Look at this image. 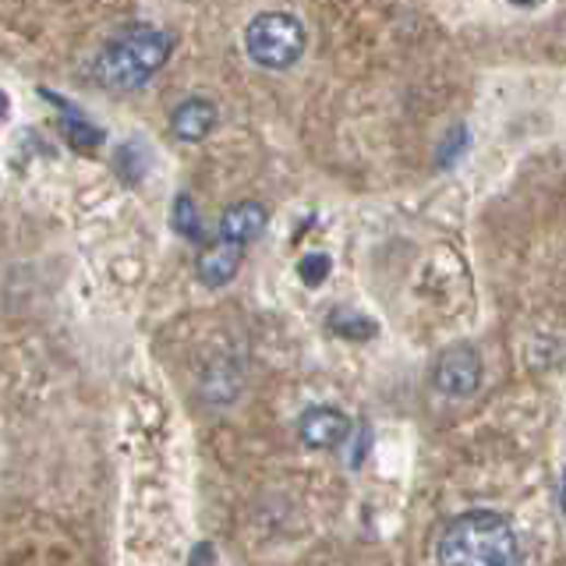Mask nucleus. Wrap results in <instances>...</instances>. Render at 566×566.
Here are the masks:
<instances>
[{
  "label": "nucleus",
  "instance_id": "nucleus-1",
  "mask_svg": "<svg viewBox=\"0 0 566 566\" xmlns=\"http://www.w3.org/2000/svg\"><path fill=\"white\" fill-rule=\"evenodd\" d=\"M439 566H520V539L496 510H464L450 517L436 539Z\"/></svg>",
  "mask_w": 566,
  "mask_h": 566
},
{
  "label": "nucleus",
  "instance_id": "nucleus-2",
  "mask_svg": "<svg viewBox=\"0 0 566 566\" xmlns=\"http://www.w3.org/2000/svg\"><path fill=\"white\" fill-rule=\"evenodd\" d=\"M174 39L156 25H128L121 36H114L107 47L96 54L93 74L103 89L131 93L142 89L153 74L167 64Z\"/></svg>",
  "mask_w": 566,
  "mask_h": 566
},
{
  "label": "nucleus",
  "instance_id": "nucleus-3",
  "mask_svg": "<svg viewBox=\"0 0 566 566\" xmlns=\"http://www.w3.org/2000/svg\"><path fill=\"white\" fill-rule=\"evenodd\" d=\"M305 47H308L305 25L287 11H262L245 28V50L259 68L287 71L291 64L302 61Z\"/></svg>",
  "mask_w": 566,
  "mask_h": 566
},
{
  "label": "nucleus",
  "instance_id": "nucleus-4",
  "mask_svg": "<svg viewBox=\"0 0 566 566\" xmlns=\"http://www.w3.org/2000/svg\"><path fill=\"white\" fill-rule=\"evenodd\" d=\"M482 376H485L482 354L471 344L443 347L436 362H432V386L450 400H464L471 393H479Z\"/></svg>",
  "mask_w": 566,
  "mask_h": 566
},
{
  "label": "nucleus",
  "instance_id": "nucleus-5",
  "mask_svg": "<svg viewBox=\"0 0 566 566\" xmlns=\"http://www.w3.org/2000/svg\"><path fill=\"white\" fill-rule=\"evenodd\" d=\"M297 439H302L308 450H337V446H344L351 439V418L330 404L308 408L302 418H297Z\"/></svg>",
  "mask_w": 566,
  "mask_h": 566
},
{
  "label": "nucleus",
  "instance_id": "nucleus-6",
  "mask_svg": "<svg viewBox=\"0 0 566 566\" xmlns=\"http://www.w3.org/2000/svg\"><path fill=\"white\" fill-rule=\"evenodd\" d=\"M266 223H270V213H266L262 202H237L231 205L227 213L220 216V241H231V245H251L259 241Z\"/></svg>",
  "mask_w": 566,
  "mask_h": 566
},
{
  "label": "nucleus",
  "instance_id": "nucleus-7",
  "mask_svg": "<svg viewBox=\"0 0 566 566\" xmlns=\"http://www.w3.org/2000/svg\"><path fill=\"white\" fill-rule=\"evenodd\" d=\"M241 259H245V248H241V245L213 241V245L199 256L196 273H199V280H202L210 291H220V287H227V283L237 276V270H241Z\"/></svg>",
  "mask_w": 566,
  "mask_h": 566
},
{
  "label": "nucleus",
  "instance_id": "nucleus-8",
  "mask_svg": "<svg viewBox=\"0 0 566 566\" xmlns=\"http://www.w3.org/2000/svg\"><path fill=\"white\" fill-rule=\"evenodd\" d=\"M216 128V103L191 96L185 103H177L170 114V131L181 142H202Z\"/></svg>",
  "mask_w": 566,
  "mask_h": 566
},
{
  "label": "nucleus",
  "instance_id": "nucleus-9",
  "mask_svg": "<svg viewBox=\"0 0 566 566\" xmlns=\"http://www.w3.org/2000/svg\"><path fill=\"white\" fill-rule=\"evenodd\" d=\"M43 96H47L50 103H57V110H61V131H64V139L79 149V153H93V149L103 142V131L89 121V117L79 110V107H71V103L64 96H54L43 89Z\"/></svg>",
  "mask_w": 566,
  "mask_h": 566
},
{
  "label": "nucleus",
  "instance_id": "nucleus-10",
  "mask_svg": "<svg viewBox=\"0 0 566 566\" xmlns=\"http://www.w3.org/2000/svg\"><path fill=\"white\" fill-rule=\"evenodd\" d=\"M241 390V372H237L231 362H216L205 368L202 376V397L210 400L213 408H227L231 400Z\"/></svg>",
  "mask_w": 566,
  "mask_h": 566
},
{
  "label": "nucleus",
  "instance_id": "nucleus-11",
  "mask_svg": "<svg viewBox=\"0 0 566 566\" xmlns=\"http://www.w3.org/2000/svg\"><path fill=\"white\" fill-rule=\"evenodd\" d=\"M170 227L185 237V241H202L205 231H202V216H199V205L191 196H177L174 199V210H170Z\"/></svg>",
  "mask_w": 566,
  "mask_h": 566
},
{
  "label": "nucleus",
  "instance_id": "nucleus-12",
  "mask_svg": "<svg viewBox=\"0 0 566 566\" xmlns=\"http://www.w3.org/2000/svg\"><path fill=\"white\" fill-rule=\"evenodd\" d=\"M333 333L344 340H372L376 337V322L365 316H333Z\"/></svg>",
  "mask_w": 566,
  "mask_h": 566
},
{
  "label": "nucleus",
  "instance_id": "nucleus-13",
  "mask_svg": "<svg viewBox=\"0 0 566 566\" xmlns=\"http://www.w3.org/2000/svg\"><path fill=\"white\" fill-rule=\"evenodd\" d=\"M330 270H333V262H330V256H305L302 262H297V276H302V283L305 287H319V283L330 276Z\"/></svg>",
  "mask_w": 566,
  "mask_h": 566
},
{
  "label": "nucleus",
  "instance_id": "nucleus-14",
  "mask_svg": "<svg viewBox=\"0 0 566 566\" xmlns=\"http://www.w3.org/2000/svg\"><path fill=\"white\" fill-rule=\"evenodd\" d=\"M464 139H468V135H464V128H453V131H450V139H446V145L439 149V156H436V160H439V167H450L453 156H457V153H464Z\"/></svg>",
  "mask_w": 566,
  "mask_h": 566
},
{
  "label": "nucleus",
  "instance_id": "nucleus-15",
  "mask_svg": "<svg viewBox=\"0 0 566 566\" xmlns=\"http://www.w3.org/2000/svg\"><path fill=\"white\" fill-rule=\"evenodd\" d=\"M8 114H11V96L4 93V89H0V121H4Z\"/></svg>",
  "mask_w": 566,
  "mask_h": 566
},
{
  "label": "nucleus",
  "instance_id": "nucleus-16",
  "mask_svg": "<svg viewBox=\"0 0 566 566\" xmlns=\"http://www.w3.org/2000/svg\"><path fill=\"white\" fill-rule=\"evenodd\" d=\"M514 4H534V0H514Z\"/></svg>",
  "mask_w": 566,
  "mask_h": 566
}]
</instances>
